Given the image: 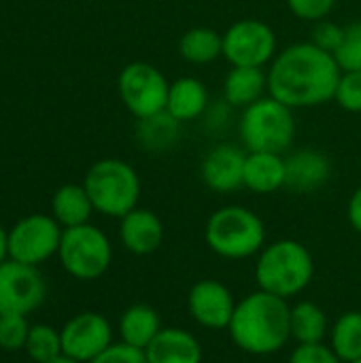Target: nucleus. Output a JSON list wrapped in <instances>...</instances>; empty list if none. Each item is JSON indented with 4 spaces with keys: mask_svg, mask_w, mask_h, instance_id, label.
I'll return each instance as SVG.
<instances>
[{
    "mask_svg": "<svg viewBox=\"0 0 361 363\" xmlns=\"http://www.w3.org/2000/svg\"><path fill=\"white\" fill-rule=\"evenodd\" d=\"M340 66L315 43H296L279 51L268 70V91L289 108H311L334 100Z\"/></svg>",
    "mask_w": 361,
    "mask_h": 363,
    "instance_id": "1",
    "label": "nucleus"
},
{
    "mask_svg": "<svg viewBox=\"0 0 361 363\" xmlns=\"http://www.w3.org/2000/svg\"><path fill=\"white\" fill-rule=\"evenodd\" d=\"M228 332L243 353L257 357L279 353L291 340V306L257 289L236 304Z\"/></svg>",
    "mask_w": 361,
    "mask_h": 363,
    "instance_id": "2",
    "label": "nucleus"
},
{
    "mask_svg": "<svg viewBox=\"0 0 361 363\" xmlns=\"http://www.w3.org/2000/svg\"><path fill=\"white\" fill-rule=\"evenodd\" d=\"M315 277L311 251L291 238H281L257 253L255 281L262 291L289 300L302 294Z\"/></svg>",
    "mask_w": 361,
    "mask_h": 363,
    "instance_id": "3",
    "label": "nucleus"
},
{
    "mask_svg": "<svg viewBox=\"0 0 361 363\" xmlns=\"http://www.w3.org/2000/svg\"><path fill=\"white\" fill-rule=\"evenodd\" d=\"M209 249L223 259H247L266 247V225L245 206L217 208L204 228Z\"/></svg>",
    "mask_w": 361,
    "mask_h": 363,
    "instance_id": "4",
    "label": "nucleus"
},
{
    "mask_svg": "<svg viewBox=\"0 0 361 363\" xmlns=\"http://www.w3.org/2000/svg\"><path fill=\"white\" fill-rule=\"evenodd\" d=\"M83 187L94 204V211L100 215L121 219L138 206L140 179L128 162L113 157L96 162L87 170Z\"/></svg>",
    "mask_w": 361,
    "mask_h": 363,
    "instance_id": "5",
    "label": "nucleus"
},
{
    "mask_svg": "<svg viewBox=\"0 0 361 363\" xmlns=\"http://www.w3.org/2000/svg\"><path fill=\"white\" fill-rule=\"evenodd\" d=\"M240 140L249 153H285L296 134L294 108L277 98H262L243 108Z\"/></svg>",
    "mask_w": 361,
    "mask_h": 363,
    "instance_id": "6",
    "label": "nucleus"
},
{
    "mask_svg": "<svg viewBox=\"0 0 361 363\" xmlns=\"http://www.w3.org/2000/svg\"><path fill=\"white\" fill-rule=\"evenodd\" d=\"M57 257L62 262V268L72 279L96 281L111 268L113 247L109 236L100 228L83 223L64 230Z\"/></svg>",
    "mask_w": 361,
    "mask_h": 363,
    "instance_id": "7",
    "label": "nucleus"
},
{
    "mask_svg": "<svg viewBox=\"0 0 361 363\" xmlns=\"http://www.w3.org/2000/svg\"><path fill=\"white\" fill-rule=\"evenodd\" d=\"M119 96L126 108L136 117L145 119L166 111L170 83L166 77L147 62H132L119 72Z\"/></svg>",
    "mask_w": 361,
    "mask_h": 363,
    "instance_id": "8",
    "label": "nucleus"
},
{
    "mask_svg": "<svg viewBox=\"0 0 361 363\" xmlns=\"http://www.w3.org/2000/svg\"><path fill=\"white\" fill-rule=\"evenodd\" d=\"M64 228L49 215H28L9 230V259L40 266L57 255Z\"/></svg>",
    "mask_w": 361,
    "mask_h": 363,
    "instance_id": "9",
    "label": "nucleus"
},
{
    "mask_svg": "<svg viewBox=\"0 0 361 363\" xmlns=\"http://www.w3.org/2000/svg\"><path fill=\"white\" fill-rule=\"evenodd\" d=\"M277 55V34L260 19H240L223 32V57L232 66L264 68Z\"/></svg>",
    "mask_w": 361,
    "mask_h": 363,
    "instance_id": "10",
    "label": "nucleus"
},
{
    "mask_svg": "<svg viewBox=\"0 0 361 363\" xmlns=\"http://www.w3.org/2000/svg\"><path fill=\"white\" fill-rule=\"evenodd\" d=\"M47 298V283L38 266L15 259L0 264V315H30Z\"/></svg>",
    "mask_w": 361,
    "mask_h": 363,
    "instance_id": "11",
    "label": "nucleus"
},
{
    "mask_svg": "<svg viewBox=\"0 0 361 363\" xmlns=\"http://www.w3.org/2000/svg\"><path fill=\"white\" fill-rule=\"evenodd\" d=\"M62 353L79 363H91L113 345V328L100 313H79L60 330Z\"/></svg>",
    "mask_w": 361,
    "mask_h": 363,
    "instance_id": "12",
    "label": "nucleus"
},
{
    "mask_svg": "<svg viewBox=\"0 0 361 363\" xmlns=\"http://www.w3.org/2000/svg\"><path fill=\"white\" fill-rule=\"evenodd\" d=\"M236 304L238 302L234 300L232 291L215 279L198 281L187 296V308L191 319L200 328L213 332L230 328Z\"/></svg>",
    "mask_w": 361,
    "mask_h": 363,
    "instance_id": "13",
    "label": "nucleus"
},
{
    "mask_svg": "<svg viewBox=\"0 0 361 363\" xmlns=\"http://www.w3.org/2000/svg\"><path fill=\"white\" fill-rule=\"evenodd\" d=\"M245 162L247 153L236 145L213 147L200 166L202 181L217 194H232L245 187Z\"/></svg>",
    "mask_w": 361,
    "mask_h": 363,
    "instance_id": "14",
    "label": "nucleus"
},
{
    "mask_svg": "<svg viewBox=\"0 0 361 363\" xmlns=\"http://www.w3.org/2000/svg\"><path fill=\"white\" fill-rule=\"evenodd\" d=\"M119 238L130 253L151 255L164 242V223L153 211L136 206L134 211L121 217Z\"/></svg>",
    "mask_w": 361,
    "mask_h": 363,
    "instance_id": "15",
    "label": "nucleus"
},
{
    "mask_svg": "<svg viewBox=\"0 0 361 363\" xmlns=\"http://www.w3.org/2000/svg\"><path fill=\"white\" fill-rule=\"evenodd\" d=\"M285 187L298 194L321 189L332 177V164L326 153L317 149H300L285 157Z\"/></svg>",
    "mask_w": 361,
    "mask_h": 363,
    "instance_id": "16",
    "label": "nucleus"
},
{
    "mask_svg": "<svg viewBox=\"0 0 361 363\" xmlns=\"http://www.w3.org/2000/svg\"><path fill=\"white\" fill-rule=\"evenodd\" d=\"M149 363H202L200 340L183 328H164L145 349Z\"/></svg>",
    "mask_w": 361,
    "mask_h": 363,
    "instance_id": "17",
    "label": "nucleus"
},
{
    "mask_svg": "<svg viewBox=\"0 0 361 363\" xmlns=\"http://www.w3.org/2000/svg\"><path fill=\"white\" fill-rule=\"evenodd\" d=\"M166 111L181 123L200 119L209 111L206 85L196 77H181L170 83Z\"/></svg>",
    "mask_w": 361,
    "mask_h": 363,
    "instance_id": "18",
    "label": "nucleus"
},
{
    "mask_svg": "<svg viewBox=\"0 0 361 363\" xmlns=\"http://www.w3.org/2000/svg\"><path fill=\"white\" fill-rule=\"evenodd\" d=\"M285 157L281 153H249L245 162V187L253 194H274L285 187Z\"/></svg>",
    "mask_w": 361,
    "mask_h": 363,
    "instance_id": "19",
    "label": "nucleus"
},
{
    "mask_svg": "<svg viewBox=\"0 0 361 363\" xmlns=\"http://www.w3.org/2000/svg\"><path fill=\"white\" fill-rule=\"evenodd\" d=\"M162 330L164 328H162L160 313L149 304H134V306L126 308L117 323L121 342H126L134 349H140V351H145Z\"/></svg>",
    "mask_w": 361,
    "mask_h": 363,
    "instance_id": "20",
    "label": "nucleus"
},
{
    "mask_svg": "<svg viewBox=\"0 0 361 363\" xmlns=\"http://www.w3.org/2000/svg\"><path fill=\"white\" fill-rule=\"evenodd\" d=\"M268 89V72L262 68L232 66L223 81V100L232 108H247L264 98Z\"/></svg>",
    "mask_w": 361,
    "mask_h": 363,
    "instance_id": "21",
    "label": "nucleus"
},
{
    "mask_svg": "<svg viewBox=\"0 0 361 363\" xmlns=\"http://www.w3.org/2000/svg\"><path fill=\"white\" fill-rule=\"evenodd\" d=\"M51 217L64 228H77L83 223H89V217L94 213V204L85 191L83 185H62L51 200Z\"/></svg>",
    "mask_w": 361,
    "mask_h": 363,
    "instance_id": "22",
    "label": "nucleus"
},
{
    "mask_svg": "<svg viewBox=\"0 0 361 363\" xmlns=\"http://www.w3.org/2000/svg\"><path fill=\"white\" fill-rule=\"evenodd\" d=\"M181 125L183 123L179 119H174L168 111H162L151 117L138 119L136 138L143 149H147L151 153H164L179 143Z\"/></svg>",
    "mask_w": 361,
    "mask_h": 363,
    "instance_id": "23",
    "label": "nucleus"
},
{
    "mask_svg": "<svg viewBox=\"0 0 361 363\" xmlns=\"http://www.w3.org/2000/svg\"><path fill=\"white\" fill-rule=\"evenodd\" d=\"M330 334L326 311L309 300L291 306V338L298 345H319Z\"/></svg>",
    "mask_w": 361,
    "mask_h": 363,
    "instance_id": "24",
    "label": "nucleus"
},
{
    "mask_svg": "<svg viewBox=\"0 0 361 363\" xmlns=\"http://www.w3.org/2000/svg\"><path fill=\"white\" fill-rule=\"evenodd\" d=\"M179 53L191 64H211L223 55V34L206 26L191 28L181 36Z\"/></svg>",
    "mask_w": 361,
    "mask_h": 363,
    "instance_id": "25",
    "label": "nucleus"
},
{
    "mask_svg": "<svg viewBox=\"0 0 361 363\" xmlns=\"http://www.w3.org/2000/svg\"><path fill=\"white\" fill-rule=\"evenodd\" d=\"M330 347L345 363L361 359V313L349 311L330 330Z\"/></svg>",
    "mask_w": 361,
    "mask_h": 363,
    "instance_id": "26",
    "label": "nucleus"
},
{
    "mask_svg": "<svg viewBox=\"0 0 361 363\" xmlns=\"http://www.w3.org/2000/svg\"><path fill=\"white\" fill-rule=\"evenodd\" d=\"M23 351L28 353V357L34 363H49L57 359V357H62L64 353H62V334H60V330H55L51 325H45V323L32 325Z\"/></svg>",
    "mask_w": 361,
    "mask_h": 363,
    "instance_id": "27",
    "label": "nucleus"
},
{
    "mask_svg": "<svg viewBox=\"0 0 361 363\" xmlns=\"http://www.w3.org/2000/svg\"><path fill=\"white\" fill-rule=\"evenodd\" d=\"M340 70H361V21H353L345 26L343 43L334 53Z\"/></svg>",
    "mask_w": 361,
    "mask_h": 363,
    "instance_id": "28",
    "label": "nucleus"
},
{
    "mask_svg": "<svg viewBox=\"0 0 361 363\" xmlns=\"http://www.w3.org/2000/svg\"><path fill=\"white\" fill-rule=\"evenodd\" d=\"M26 315H0V349L2 351H21L26 349L30 334Z\"/></svg>",
    "mask_w": 361,
    "mask_h": 363,
    "instance_id": "29",
    "label": "nucleus"
},
{
    "mask_svg": "<svg viewBox=\"0 0 361 363\" xmlns=\"http://www.w3.org/2000/svg\"><path fill=\"white\" fill-rule=\"evenodd\" d=\"M334 100L349 113H361V70H347L340 74Z\"/></svg>",
    "mask_w": 361,
    "mask_h": 363,
    "instance_id": "30",
    "label": "nucleus"
},
{
    "mask_svg": "<svg viewBox=\"0 0 361 363\" xmlns=\"http://www.w3.org/2000/svg\"><path fill=\"white\" fill-rule=\"evenodd\" d=\"M289 363H345L330 345H298L289 357Z\"/></svg>",
    "mask_w": 361,
    "mask_h": 363,
    "instance_id": "31",
    "label": "nucleus"
},
{
    "mask_svg": "<svg viewBox=\"0 0 361 363\" xmlns=\"http://www.w3.org/2000/svg\"><path fill=\"white\" fill-rule=\"evenodd\" d=\"M334 4H336V0H287L289 11L304 21L326 19L332 13Z\"/></svg>",
    "mask_w": 361,
    "mask_h": 363,
    "instance_id": "32",
    "label": "nucleus"
},
{
    "mask_svg": "<svg viewBox=\"0 0 361 363\" xmlns=\"http://www.w3.org/2000/svg\"><path fill=\"white\" fill-rule=\"evenodd\" d=\"M343 34H345V28H340L334 21L321 19V21H317V26L313 30V40L311 43H315L319 49H323V51H328V53L334 55L336 49L343 43Z\"/></svg>",
    "mask_w": 361,
    "mask_h": 363,
    "instance_id": "33",
    "label": "nucleus"
},
{
    "mask_svg": "<svg viewBox=\"0 0 361 363\" xmlns=\"http://www.w3.org/2000/svg\"><path fill=\"white\" fill-rule=\"evenodd\" d=\"M91 363H149L145 351L134 349L126 342H113L104 353H100Z\"/></svg>",
    "mask_w": 361,
    "mask_h": 363,
    "instance_id": "34",
    "label": "nucleus"
},
{
    "mask_svg": "<svg viewBox=\"0 0 361 363\" xmlns=\"http://www.w3.org/2000/svg\"><path fill=\"white\" fill-rule=\"evenodd\" d=\"M347 215H349L351 228H353L357 234H361V185L353 191V196H351V200H349Z\"/></svg>",
    "mask_w": 361,
    "mask_h": 363,
    "instance_id": "35",
    "label": "nucleus"
},
{
    "mask_svg": "<svg viewBox=\"0 0 361 363\" xmlns=\"http://www.w3.org/2000/svg\"><path fill=\"white\" fill-rule=\"evenodd\" d=\"M9 259V232L0 225V264Z\"/></svg>",
    "mask_w": 361,
    "mask_h": 363,
    "instance_id": "36",
    "label": "nucleus"
},
{
    "mask_svg": "<svg viewBox=\"0 0 361 363\" xmlns=\"http://www.w3.org/2000/svg\"><path fill=\"white\" fill-rule=\"evenodd\" d=\"M49 363H79V362H74V359H70V357L62 355V357H57V359H53V362H49Z\"/></svg>",
    "mask_w": 361,
    "mask_h": 363,
    "instance_id": "37",
    "label": "nucleus"
},
{
    "mask_svg": "<svg viewBox=\"0 0 361 363\" xmlns=\"http://www.w3.org/2000/svg\"><path fill=\"white\" fill-rule=\"evenodd\" d=\"M351 363H361V359H357V362H351Z\"/></svg>",
    "mask_w": 361,
    "mask_h": 363,
    "instance_id": "38",
    "label": "nucleus"
}]
</instances>
